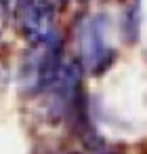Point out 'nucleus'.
Segmentation results:
<instances>
[{
	"label": "nucleus",
	"mask_w": 147,
	"mask_h": 154,
	"mask_svg": "<svg viewBox=\"0 0 147 154\" xmlns=\"http://www.w3.org/2000/svg\"><path fill=\"white\" fill-rule=\"evenodd\" d=\"M78 87H80V68L76 63L61 66L53 82L49 85L51 89V112L53 116H65L78 106Z\"/></svg>",
	"instance_id": "4"
},
{
	"label": "nucleus",
	"mask_w": 147,
	"mask_h": 154,
	"mask_svg": "<svg viewBox=\"0 0 147 154\" xmlns=\"http://www.w3.org/2000/svg\"><path fill=\"white\" fill-rule=\"evenodd\" d=\"M122 34H124L126 42H137L139 40V34H141V0H132L126 7Z\"/></svg>",
	"instance_id": "5"
},
{
	"label": "nucleus",
	"mask_w": 147,
	"mask_h": 154,
	"mask_svg": "<svg viewBox=\"0 0 147 154\" xmlns=\"http://www.w3.org/2000/svg\"><path fill=\"white\" fill-rule=\"evenodd\" d=\"M78 45H80V61L93 74L105 72L113 61V51L105 45V21L99 15L86 19L80 26Z\"/></svg>",
	"instance_id": "2"
},
{
	"label": "nucleus",
	"mask_w": 147,
	"mask_h": 154,
	"mask_svg": "<svg viewBox=\"0 0 147 154\" xmlns=\"http://www.w3.org/2000/svg\"><path fill=\"white\" fill-rule=\"evenodd\" d=\"M17 21L32 45L53 36V7L49 0H19Z\"/></svg>",
	"instance_id": "3"
},
{
	"label": "nucleus",
	"mask_w": 147,
	"mask_h": 154,
	"mask_svg": "<svg viewBox=\"0 0 147 154\" xmlns=\"http://www.w3.org/2000/svg\"><path fill=\"white\" fill-rule=\"evenodd\" d=\"M59 68H61L59 42L55 36H49L46 40L34 42V49L28 51V55L23 57L19 82H21L23 91H28V93L42 91L53 82Z\"/></svg>",
	"instance_id": "1"
}]
</instances>
